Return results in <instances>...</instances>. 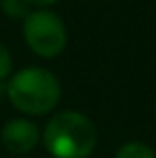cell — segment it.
Segmentation results:
<instances>
[{
	"instance_id": "4",
	"label": "cell",
	"mask_w": 156,
	"mask_h": 158,
	"mask_svg": "<svg viewBox=\"0 0 156 158\" xmlns=\"http://www.w3.org/2000/svg\"><path fill=\"white\" fill-rule=\"evenodd\" d=\"M40 140V130L34 122L26 118H14L4 124L0 132V142L12 154H28L36 148Z\"/></svg>"
},
{
	"instance_id": "2",
	"label": "cell",
	"mask_w": 156,
	"mask_h": 158,
	"mask_svg": "<svg viewBox=\"0 0 156 158\" xmlns=\"http://www.w3.org/2000/svg\"><path fill=\"white\" fill-rule=\"evenodd\" d=\"M60 82L46 68H24L12 74L6 84V96L12 106L30 116H42L60 102Z\"/></svg>"
},
{
	"instance_id": "5",
	"label": "cell",
	"mask_w": 156,
	"mask_h": 158,
	"mask_svg": "<svg viewBox=\"0 0 156 158\" xmlns=\"http://www.w3.org/2000/svg\"><path fill=\"white\" fill-rule=\"evenodd\" d=\"M114 158H156V154L144 142H126Z\"/></svg>"
},
{
	"instance_id": "8",
	"label": "cell",
	"mask_w": 156,
	"mask_h": 158,
	"mask_svg": "<svg viewBox=\"0 0 156 158\" xmlns=\"http://www.w3.org/2000/svg\"><path fill=\"white\" fill-rule=\"evenodd\" d=\"M30 4H34V6H52V4H56L58 0H28Z\"/></svg>"
},
{
	"instance_id": "7",
	"label": "cell",
	"mask_w": 156,
	"mask_h": 158,
	"mask_svg": "<svg viewBox=\"0 0 156 158\" xmlns=\"http://www.w3.org/2000/svg\"><path fill=\"white\" fill-rule=\"evenodd\" d=\"M10 72H12V54L2 42H0V80L8 78Z\"/></svg>"
},
{
	"instance_id": "6",
	"label": "cell",
	"mask_w": 156,
	"mask_h": 158,
	"mask_svg": "<svg viewBox=\"0 0 156 158\" xmlns=\"http://www.w3.org/2000/svg\"><path fill=\"white\" fill-rule=\"evenodd\" d=\"M0 8L12 20L26 18L30 14V2L28 0H0Z\"/></svg>"
},
{
	"instance_id": "3",
	"label": "cell",
	"mask_w": 156,
	"mask_h": 158,
	"mask_svg": "<svg viewBox=\"0 0 156 158\" xmlns=\"http://www.w3.org/2000/svg\"><path fill=\"white\" fill-rule=\"evenodd\" d=\"M22 34L28 48L40 58H54L66 48V26L50 10H34L24 18Z\"/></svg>"
},
{
	"instance_id": "1",
	"label": "cell",
	"mask_w": 156,
	"mask_h": 158,
	"mask_svg": "<svg viewBox=\"0 0 156 158\" xmlns=\"http://www.w3.org/2000/svg\"><path fill=\"white\" fill-rule=\"evenodd\" d=\"M42 142L54 158H88L96 148V128L80 112H58L48 120Z\"/></svg>"
}]
</instances>
